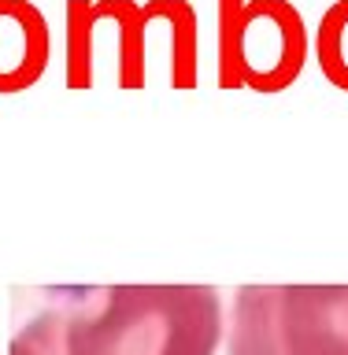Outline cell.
Returning <instances> with one entry per match:
<instances>
[{
    "label": "cell",
    "mask_w": 348,
    "mask_h": 355,
    "mask_svg": "<svg viewBox=\"0 0 348 355\" xmlns=\"http://www.w3.org/2000/svg\"><path fill=\"white\" fill-rule=\"evenodd\" d=\"M52 60V30L33 0H0V96L26 93Z\"/></svg>",
    "instance_id": "cell-4"
},
{
    "label": "cell",
    "mask_w": 348,
    "mask_h": 355,
    "mask_svg": "<svg viewBox=\"0 0 348 355\" xmlns=\"http://www.w3.org/2000/svg\"><path fill=\"white\" fill-rule=\"evenodd\" d=\"M315 63L322 78L348 93V0H333L315 26Z\"/></svg>",
    "instance_id": "cell-8"
},
{
    "label": "cell",
    "mask_w": 348,
    "mask_h": 355,
    "mask_svg": "<svg viewBox=\"0 0 348 355\" xmlns=\"http://www.w3.org/2000/svg\"><path fill=\"white\" fill-rule=\"evenodd\" d=\"M144 19L171 26V89L189 93L200 82V19L189 0H144Z\"/></svg>",
    "instance_id": "cell-5"
},
{
    "label": "cell",
    "mask_w": 348,
    "mask_h": 355,
    "mask_svg": "<svg viewBox=\"0 0 348 355\" xmlns=\"http://www.w3.org/2000/svg\"><path fill=\"white\" fill-rule=\"evenodd\" d=\"M144 4L138 0H119L115 8V44H119V63H115V82L119 89H144Z\"/></svg>",
    "instance_id": "cell-7"
},
{
    "label": "cell",
    "mask_w": 348,
    "mask_h": 355,
    "mask_svg": "<svg viewBox=\"0 0 348 355\" xmlns=\"http://www.w3.org/2000/svg\"><path fill=\"white\" fill-rule=\"evenodd\" d=\"M19 333L41 355H219L215 285H63Z\"/></svg>",
    "instance_id": "cell-1"
},
{
    "label": "cell",
    "mask_w": 348,
    "mask_h": 355,
    "mask_svg": "<svg viewBox=\"0 0 348 355\" xmlns=\"http://www.w3.org/2000/svg\"><path fill=\"white\" fill-rule=\"evenodd\" d=\"M8 355H41V352H38V344H33V340L26 337V333H15V337H11Z\"/></svg>",
    "instance_id": "cell-9"
},
{
    "label": "cell",
    "mask_w": 348,
    "mask_h": 355,
    "mask_svg": "<svg viewBox=\"0 0 348 355\" xmlns=\"http://www.w3.org/2000/svg\"><path fill=\"white\" fill-rule=\"evenodd\" d=\"M226 355H348V285H241Z\"/></svg>",
    "instance_id": "cell-2"
},
{
    "label": "cell",
    "mask_w": 348,
    "mask_h": 355,
    "mask_svg": "<svg viewBox=\"0 0 348 355\" xmlns=\"http://www.w3.org/2000/svg\"><path fill=\"white\" fill-rule=\"evenodd\" d=\"M219 89L285 93L304 74L308 26L293 0H215Z\"/></svg>",
    "instance_id": "cell-3"
},
{
    "label": "cell",
    "mask_w": 348,
    "mask_h": 355,
    "mask_svg": "<svg viewBox=\"0 0 348 355\" xmlns=\"http://www.w3.org/2000/svg\"><path fill=\"white\" fill-rule=\"evenodd\" d=\"M111 0H67V44H63V82L74 93L93 89V37L104 22Z\"/></svg>",
    "instance_id": "cell-6"
}]
</instances>
